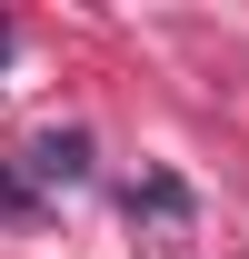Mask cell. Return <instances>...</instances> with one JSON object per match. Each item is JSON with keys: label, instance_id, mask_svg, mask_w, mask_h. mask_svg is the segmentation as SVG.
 <instances>
[{"label": "cell", "instance_id": "1", "mask_svg": "<svg viewBox=\"0 0 249 259\" xmlns=\"http://www.w3.org/2000/svg\"><path fill=\"white\" fill-rule=\"evenodd\" d=\"M90 180V130H40L30 140V190H70Z\"/></svg>", "mask_w": 249, "mask_h": 259}, {"label": "cell", "instance_id": "2", "mask_svg": "<svg viewBox=\"0 0 249 259\" xmlns=\"http://www.w3.org/2000/svg\"><path fill=\"white\" fill-rule=\"evenodd\" d=\"M130 209H159V220H180V209H189V190H180V180H140V190H130Z\"/></svg>", "mask_w": 249, "mask_h": 259}]
</instances>
